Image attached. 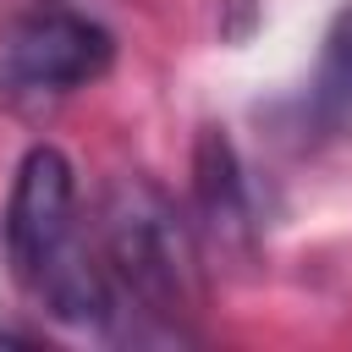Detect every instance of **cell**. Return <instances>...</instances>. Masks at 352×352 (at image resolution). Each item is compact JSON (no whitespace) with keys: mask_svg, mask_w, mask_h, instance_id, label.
<instances>
[{"mask_svg":"<svg viewBox=\"0 0 352 352\" xmlns=\"http://www.w3.org/2000/svg\"><path fill=\"white\" fill-rule=\"evenodd\" d=\"M104 248H110V275L160 319H182L198 302L192 286V248L187 231L176 226L170 204L143 187L121 182L104 209Z\"/></svg>","mask_w":352,"mask_h":352,"instance_id":"obj_1","label":"cell"},{"mask_svg":"<svg viewBox=\"0 0 352 352\" xmlns=\"http://www.w3.org/2000/svg\"><path fill=\"white\" fill-rule=\"evenodd\" d=\"M314 116L330 132H352V0L336 11L324 33V55L314 77Z\"/></svg>","mask_w":352,"mask_h":352,"instance_id":"obj_5","label":"cell"},{"mask_svg":"<svg viewBox=\"0 0 352 352\" xmlns=\"http://www.w3.org/2000/svg\"><path fill=\"white\" fill-rule=\"evenodd\" d=\"M116 44L99 22L77 11H33L0 44V88L6 94H72L104 77Z\"/></svg>","mask_w":352,"mask_h":352,"instance_id":"obj_2","label":"cell"},{"mask_svg":"<svg viewBox=\"0 0 352 352\" xmlns=\"http://www.w3.org/2000/svg\"><path fill=\"white\" fill-rule=\"evenodd\" d=\"M72 165L60 148L38 143L16 165V187L6 204V248L28 286H38L66 253H72Z\"/></svg>","mask_w":352,"mask_h":352,"instance_id":"obj_3","label":"cell"},{"mask_svg":"<svg viewBox=\"0 0 352 352\" xmlns=\"http://www.w3.org/2000/svg\"><path fill=\"white\" fill-rule=\"evenodd\" d=\"M192 176H198V209H204L209 231H214L220 242H242V236H248V192H242L236 154H231V143H226L214 126L198 138Z\"/></svg>","mask_w":352,"mask_h":352,"instance_id":"obj_4","label":"cell"}]
</instances>
